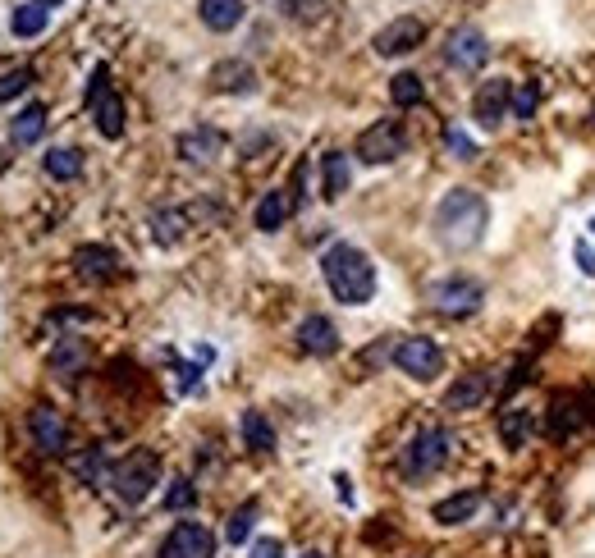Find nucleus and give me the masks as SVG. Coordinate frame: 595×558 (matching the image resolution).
Masks as SVG:
<instances>
[{
  "mask_svg": "<svg viewBox=\"0 0 595 558\" xmlns=\"http://www.w3.org/2000/svg\"><path fill=\"white\" fill-rule=\"evenodd\" d=\"M449 453H454V440H449V430L440 426H426L417 440L403 449V476L408 481H426V476H435L449 462Z\"/></svg>",
  "mask_w": 595,
  "mask_h": 558,
  "instance_id": "obj_4",
  "label": "nucleus"
},
{
  "mask_svg": "<svg viewBox=\"0 0 595 558\" xmlns=\"http://www.w3.org/2000/svg\"><path fill=\"white\" fill-rule=\"evenodd\" d=\"M486 398H490V376H486V371H472V376H463V380L449 385L444 408H449V412H472V408H481Z\"/></svg>",
  "mask_w": 595,
  "mask_h": 558,
  "instance_id": "obj_16",
  "label": "nucleus"
},
{
  "mask_svg": "<svg viewBox=\"0 0 595 558\" xmlns=\"http://www.w3.org/2000/svg\"><path fill=\"white\" fill-rule=\"evenodd\" d=\"M184 229H188V215L184 211H156L152 215V238L161 247L179 243V238H184Z\"/></svg>",
  "mask_w": 595,
  "mask_h": 558,
  "instance_id": "obj_29",
  "label": "nucleus"
},
{
  "mask_svg": "<svg viewBox=\"0 0 595 558\" xmlns=\"http://www.w3.org/2000/svg\"><path fill=\"white\" fill-rule=\"evenodd\" d=\"M431 302H435V312L444 316H472L481 302H486V289L476 284V279H463V275H449L440 279L431 289Z\"/></svg>",
  "mask_w": 595,
  "mask_h": 558,
  "instance_id": "obj_8",
  "label": "nucleus"
},
{
  "mask_svg": "<svg viewBox=\"0 0 595 558\" xmlns=\"http://www.w3.org/2000/svg\"><path fill=\"white\" fill-rule=\"evenodd\" d=\"M403 151H408V133H403L399 119H376L357 138V161H367V165H390V161H399Z\"/></svg>",
  "mask_w": 595,
  "mask_h": 558,
  "instance_id": "obj_6",
  "label": "nucleus"
},
{
  "mask_svg": "<svg viewBox=\"0 0 595 558\" xmlns=\"http://www.w3.org/2000/svg\"><path fill=\"white\" fill-rule=\"evenodd\" d=\"M197 504V485L193 481H170L165 490V513H188Z\"/></svg>",
  "mask_w": 595,
  "mask_h": 558,
  "instance_id": "obj_32",
  "label": "nucleus"
},
{
  "mask_svg": "<svg viewBox=\"0 0 595 558\" xmlns=\"http://www.w3.org/2000/svg\"><path fill=\"white\" fill-rule=\"evenodd\" d=\"M476 508H481V490H463V494H449V499H440V504L431 508V517L440 526H463L476 517Z\"/></svg>",
  "mask_w": 595,
  "mask_h": 558,
  "instance_id": "obj_18",
  "label": "nucleus"
},
{
  "mask_svg": "<svg viewBox=\"0 0 595 558\" xmlns=\"http://www.w3.org/2000/svg\"><path fill=\"white\" fill-rule=\"evenodd\" d=\"M513 110V83H504V78H490V83L476 87L472 97V119L481 124V129H499V119Z\"/></svg>",
  "mask_w": 595,
  "mask_h": 558,
  "instance_id": "obj_11",
  "label": "nucleus"
},
{
  "mask_svg": "<svg viewBox=\"0 0 595 558\" xmlns=\"http://www.w3.org/2000/svg\"><path fill=\"white\" fill-rule=\"evenodd\" d=\"M531 426H536V412L531 408H504L499 412V440L509 444V449H522V444H527Z\"/></svg>",
  "mask_w": 595,
  "mask_h": 558,
  "instance_id": "obj_23",
  "label": "nucleus"
},
{
  "mask_svg": "<svg viewBox=\"0 0 595 558\" xmlns=\"http://www.w3.org/2000/svg\"><path fill=\"white\" fill-rule=\"evenodd\" d=\"M161 558H216V536L202 522H179L161 540Z\"/></svg>",
  "mask_w": 595,
  "mask_h": 558,
  "instance_id": "obj_9",
  "label": "nucleus"
},
{
  "mask_svg": "<svg viewBox=\"0 0 595 558\" xmlns=\"http://www.w3.org/2000/svg\"><path fill=\"white\" fill-rule=\"evenodd\" d=\"M211 87H216V92H252L257 74H252V65H243V60H220V65L211 69Z\"/></svg>",
  "mask_w": 595,
  "mask_h": 558,
  "instance_id": "obj_20",
  "label": "nucleus"
},
{
  "mask_svg": "<svg viewBox=\"0 0 595 558\" xmlns=\"http://www.w3.org/2000/svg\"><path fill=\"white\" fill-rule=\"evenodd\" d=\"M197 14L211 33H234L243 23V0H197Z\"/></svg>",
  "mask_w": 595,
  "mask_h": 558,
  "instance_id": "obj_19",
  "label": "nucleus"
},
{
  "mask_svg": "<svg viewBox=\"0 0 595 558\" xmlns=\"http://www.w3.org/2000/svg\"><path fill=\"white\" fill-rule=\"evenodd\" d=\"M220 147H225V138H220L216 129H193L179 138V156H184L188 165H211L220 156Z\"/></svg>",
  "mask_w": 595,
  "mask_h": 558,
  "instance_id": "obj_17",
  "label": "nucleus"
},
{
  "mask_svg": "<svg viewBox=\"0 0 595 558\" xmlns=\"http://www.w3.org/2000/svg\"><path fill=\"white\" fill-rule=\"evenodd\" d=\"M444 142H449V151H454L458 161H476V142L467 138L458 124H449V129H444Z\"/></svg>",
  "mask_w": 595,
  "mask_h": 558,
  "instance_id": "obj_36",
  "label": "nucleus"
},
{
  "mask_svg": "<svg viewBox=\"0 0 595 558\" xmlns=\"http://www.w3.org/2000/svg\"><path fill=\"white\" fill-rule=\"evenodd\" d=\"M110 485L124 504H142L147 494L161 485V453L156 449H133L110 467Z\"/></svg>",
  "mask_w": 595,
  "mask_h": 558,
  "instance_id": "obj_3",
  "label": "nucleus"
},
{
  "mask_svg": "<svg viewBox=\"0 0 595 558\" xmlns=\"http://www.w3.org/2000/svg\"><path fill=\"white\" fill-rule=\"evenodd\" d=\"M42 5H46V10H51V5H60V0H42Z\"/></svg>",
  "mask_w": 595,
  "mask_h": 558,
  "instance_id": "obj_41",
  "label": "nucleus"
},
{
  "mask_svg": "<svg viewBox=\"0 0 595 558\" xmlns=\"http://www.w3.org/2000/svg\"><path fill=\"white\" fill-rule=\"evenodd\" d=\"M46 23H51V10H46L42 0H28V5H19L10 14L14 37H37V33H46Z\"/></svg>",
  "mask_w": 595,
  "mask_h": 558,
  "instance_id": "obj_26",
  "label": "nucleus"
},
{
  "mask_svg": "<svg viewBox=\"0 0 595 558\" xmlns=\"http://www.w3.org/2000/svg\"><path fill=\"white\" fill-rule=\"evenodd\" d=\"M87 110L97 119V133L101 138H124V97H115V87H110V69L97 65L92 78H87Z\"/></svg>",
  "mask_w": 595,
  "mask_h": 558,
  "instance_id": "obj_5",
  "label": "nucleus"
},
{
  "mask_svg": "<svg viewBox=\"0 0 595 558\" xmlns=\"http://www.w3.org/2000/svg\"><path fill=\"white\" fill-rule=\"evenodd\" d=\"M321 170H325V197H330V202H339V197L348 193V179H353V165H348V156H344V151H325Z\"/></svg>",
  "mask_w": 595,
  "mask_h": 558,
  "instance_id": "obj_25",
  "label": "nucleus"
},
{
  "mask_svg": "<svg viewBox=\"0 0 595 558\" xmlns=\"http://www.w3.org/2000/svg\"><path fill=\"white\" fill-rule=\"evenodd\" d=\"M289 215H293V197L284 193V188H271V193L257 202V229L261 234H275Z\"/></svg>",
  "mask_w": 595,
  "mask_h": 558,
  "instance_id": "obj_21",
  "label": "nucleus"
},
{
  "mask_svg": "<svg viewBox=\"0 0 595 558\" xmlns=\"http://www.w3.org/2000/svg\"><path fill=\"white\" fill-rule=\"evenodd\" d=\"M390 101H394V106H403V110L422 106V101H426V83L417 74H394L390 78Z\"/></svg>",
  "mask_w": 595,
  "mask_h": 558,
  "instance_id": "obj_28",
  "label": "nucleus"
},
{
  "mask_svg": "<svg viewBox=\"0 0 595 558\" xmlns=\"http://www.w3.org/2000/svg\"><path fill=\"white\" fill-rule=\"evenodd\" d=\"M486 225H490V206L481 193L472 188H454L444 193V202L435 206V238H440L449 252H467L486 238Z\"/></svg>",
  "mask_w": 595,
  "mask_h": 558,
  "instance_id": "obj_1",
  "label": "nucleus"
},
{
  "mask_svg": "<svg viewBox=\"0 0 595 558\" xmlns=\"http://www.w3.org/2000/svg\"><path fill=\"white\" fill-rule=\"evenodd\" d=\"M422 42H426V23L417 19V14H403V19H390V23H385L371 46H376V55H385V60H390V55L417 51Z\"/></svg>",
  "mask_w": 595,
  "mask_h": 558,
  "instance_id": "obj_10",
  "label": "nucleus"
},
{
  "mask_svg": "<svg viewBox=\"0 0 595 558\" xmlns=\"http://www.w3.org/2000/svg\"><path fill=\"white\" fill-rule=\"evenodd\" d=\"M257 513H261V508L252 504V499H248L243 508H234V517H229V526H225V540H229V545H243V540L252 536V526H257Z\"/></svg>",
  "mask_w": 595,
  "mask_h": 558,
  "instance_id": "obj_30",
  "label": "nucleus"
},
{
  "mask_svg": "<svg viewBox=\"0 0 595 558\" xmlns=\"http://www.w3.org/2000/svg\"><path fill=\"white\" fill-rule=\"evenodd\" d=\"M42 165H46V174H51V179H60V183H69V179H78V174H83V156H78L74 147H51Z\"/></svg>",
  "mask_w": 595,
  "mask_h": 558,
  "instance_id": "obj_27",
  "label": "nucleus"
},
{
  "mask_svg": "<svg viewBox=\"0 0 595 558\" xmlns=\"http://www.w3.org/2000/svg\"><path fill=\"white\" fill-rule=\"evenodd\" d=\"M577 426V408L568 403V398H554V408H550V435L554 440H568V430Z\"/></svg>",
  "mask_w": 595,
  "mask_h": 558,
  "instance_id": "obj_31",
  "label": "nucleus"
},
{
  "mask_svg": "<svg viewBox=\"0 0 595 558\" xmlns=\"http://www.w3.org/2000/svg\"><path fill=\"white\" fill-rule=\"evenodd\" d=\"M78 357H83V348H78V344H65L60 353H55V366H60V371H69V366H74Z\"/></svg>",
  "mask_w": 595,
  "mask_h": 558,
  "instance_id": "obj_38",
  "label": "nucleus"
},
{
  "mask_svg": "<svg viewBox=\"0 0 595 558\" xmlns=\"http://www.w3.org/2000/svg\"><path fill=\"white\" fill-rule=\"evenodd\" d=\"M394 366L412 380H435L444 371V353H440L435 339H422V334H417V339H403V344L394 348Z\"/></svg>",
  "mask_w": 595,
  "mask_h": 558,
  "instance_id": "obj_7",
  "label": "nucleus"
},
{
  "mask_svg": "<svg viewBox=\"0 0 595 558\" xmlns=\"http://www.w3.org/2000/svg\"><path fill=\"white\" fill-rule=\"evenodd\" d=\"M28 430H33V444L42 453H51V458H60V453L69 449V426H65V417L55 408H33L28 412Z\"/></svg>",
  "mask_w": 595,
  "mask_h": 558,
  "instance_id": "obj_13",
  "label": "nucleus"
},
{
  "mask_svg": "<svg viewBox=\"0 0 595 558\" xmlns=\"http://www.w3.org/2000/svg\"><path fill=\"white\" fill-rule=\"evenodd\" d=\"M238 430H243V444H248L252 453H271L275 449V426L266 417H261V412H243V417H238Z\"/></svg>",
  "mask_w": 595,
  "mask_h": 558,
  "instance_id": "obj_24",
  "label": "nucleus"
},
{
  "mask_svg": "<svg viewBox=\"0 0 595 558\" xmlns=\"http://www.w3.org/2000/svg\"><path fill=\"white\" fill-rule=\"evenodd\" d=\"M5 170H10V151L0 147V174H5Z\"/></svg>",
  "mask_w": 595,
  "mask_h": 558,
  "instance_id": "obj_40",
  "label": "nucleus"
},
{
  "mask_svg": "<svg viewBox=\"0 0 595 558\" xmlns=\"http://www.w3.org/2000/svg\"><path fill=\"white\" fill-rule=\"evenodd\" d=\"M536 106H541V87L536 83L513 87V119H536Z\"/></svg>",
  "mask_w": 595,
  "mask_h": 558,
  "instance_id": "obj_33",
  "label": "nucleus"
},
{
  "mask_svg": "<svg viewBox=\"0 0 595 558\" xmlns=\"http://www.w3.org/2000/svg\"><path fill=\"white\" fill-rule=\"evenodd\" d=\"M444 60L454 69H463V74H476V69H486V60H490V42L476 33V28H458V33H449Z\"/></svg>",
  "mask_w": 595,
  "mask_h": 558,
  "instance_id": "obj_12",
  "label": "nucleus"
},
{
  "mask_svg": "<svg viewBox=\"0 0 595 558\" xmlns=\"http://www.w3.org/2000/svg\"><path fill=\"white\" fill-rule=\"evenodd\" d=\"M577 261H582V275H595V257L586 243H577Z\"/></svg>",
  "mask_w": 595,
  "mask_h": 558,
  "instance_id": "obj_39",
  "label": "nucleus"
},
{
  "mask_svg": "<svg viewBox=\"0 0 595 558\" xmlns=\"http://www.w3.org/2000/svg\"><path fill=\"white\" fill-rule=\"evenodd\" d=\"M248 558H284V540H275V536L257 540V545H252V554H248Z\"/></svg>",
  "mask_w": 595,
  "mask_h": 558,
  "instance_id": "obj_37",
  "label": "nucleus"
},
{
  "mask_svg": "<svg viewBox=\"0 0 595 558\" xmlns=\"http://www.w3.org/2000/svg\"><path fill=\"white\" fill-rule=\"evenodd\" d=\"M42 133H46V106L42 101H33V106H23L19 115H14V124H10L14 147H33Z\"/></svg>",
  "mask_w": 595,
  "mask_h": 558,
  "instance_id": "obj_22",
  "label": "nucleus"
},
{
  "mask_svg": "<svg viewBox=\"0 0 595 558\" xmlns=\"http://www.w3.org/2000/svg\"><path fill=\"white\" fill-rule=\"evenodd\" d=\"M303 558H321V554H303Z\"/></svg>",
  "mask_w": 595,
  "mask_h": 558,
  "instance_id": "obj_42",
  "label": "nucleus"
},
{
  "mask_svg": "<svg viewBox=\"0 0 595 558\" xmlns=\"http://www.w3.org/2000/svg\"><path fill=\"white\" fill-rule=\"evenodd\" d=\"M74 266L83 279H97V284H110L119 275V252L115 247H101V243H87L74 252Z\"/></svg>",
  "mask_w": 595,
  "mask_h": 558,
  "instance_id": "obj_14",
  "label": "nucleus"
},
{
  "mask_svg": "<svg viewBox=\"0 0 595 558\" xmlns=\"http://www.w3.org/2000/svg\"><path fill=\"white\" fill-rule=\"evenodd\" d=\"M74 476H78V481H101V476H106V453L87 449L83 458H74Z\"/></svg>",
  "mask_w": 595,
  "mask_h": 558,
  "instance_id": "obj_35",
  "label": "nucleus"
},
{
  "mask_svg": "<svg viewBox=\"0 0 595 558\" xmlns=\"http://www.w3.org/2000/svg\"><path fill=\"white\" fill-rule=\"evenodd\" d=\"M321 275L344 307H362V302H371V293H376V266H371V257L353 243L330 247L321 257Z\"/></svg>",
  "mask_w": 595,
  "mask_h": 558,
  "instance_id": "obj_2",
  "label": "nucleus"
},
{
  "mask_svg": "<svg viewBox=\"0 0 595 558\" xmlns=\"http://www.w3.org/2000/svg\"><path fill=\"white\" fill-rule=\"evenodd\" d=\"M298 348L312 357H330L339 353V330L330 316H307L303 325H298Z\"/></svg>",
  "mask_w": 595,
  "mask_h": 558,
  "instance_id": "obj_15",
  "label": "nucleus"
},
{
  "mask_svg": "<svg viewBox=\"0 0 595 558\" xmlns=\"http://www.w3.org/2000/svg\"><path fill=\"white\" fill-rule=\"evenodd\" d=\"M33 69H10V74H0V101H14V97H23L28 87H33Z\"/></svg>",
  "mask_w": 595,
  "mask_h": 558,
  "instance_id": "obj_34",
  "label": "nucleus"
}]
</instances>
